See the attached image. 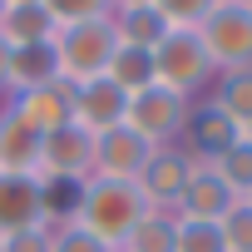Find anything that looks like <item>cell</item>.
<instances>
[{
	"mask_svg": "<svg viewBox=\"0 0 252 252\" xmlns=\"http://www.w3.org/2000/svg\"><path fill=\"white\" fill-rule=\"evenodd\" d=\"M149 213V203H144V193H139V183H124V178H84L79 183V198H74V218L69 222H79L84 232H94L99 242H109L114 252H119V242L134 232V222Z\"/></svg>",
	"mask_w": 252,
	"mask_h": 252,
	"instance_id": "1",
	"label": "cell"
},
{
	"mask_svg": "<svg viewBox=\"0 0 252 252\" xmlns=\"http://www.w3.org/2000/svg\"><path fill=\"white\" fill-rule=\"evenodd\" d=\"M213 79H218V69H213L198 30H168L158 40V50H154V84H163V89H173V94L198 104L213 89Z\"/></svg>",
	"mask_w": 252,
	"mask_h": 252,
	"instance_id": "2",
	"label": "cell"
},
{
	"mask_svg": "<svg viewBox=\"0 0 252 252\" xmlns=\"http://www.w3.org/2000/svg\"><path fill=\"white\" fill-rule=\"evenodd\" d=\"M50 45H55L60 79L64 84H89V79H104L109 74V60L119 50V35H114V20H84V25H64Z\"/></svg>",
	"mask_w": 252,
	"mask_h": 252,
	"instance_id": "3",
	"label": "cell"
},
{
	"mask_svg": "<svg viewBox=\"0 0 252 252\" xmlns=\"http://www.w3.org/2000/svg\"><path fill=\"white\" fill-rule=\"evenodd\" d=\"M198 40L213 60L218 74L227 69H252V15L242 0H218L213 15L198 25Z\"/></svg>",
	"mask_w": 252,
	"mask_h": 252,
	"instance_id": "4",
	"label": "cell"
},
{
	"mask_svg": "<svg viewBox=\"0 0 252 252\" xmlns=\"http://www.w3.org/2000/svg\"><path fill=\"white\" fill-rule=\"evenodd\" d=\"M188 114H193V99L163 89V84H149L139 94H129V114H124V124H129L134 134H144L154 149H173L188 129Z\"/></svg>",
	"mask_w": 252,
	"mask_h": 252,
	"instance_id": "5",
	"label": "cell"
},
{
	"mask_svg": "<svg viewBox=\"0 0 252 252\" xmlns=\"http://www.w3.org/2000/svg\"><path fill=\"white\" fill-rule=\"evenodd\" d=\"M35 178H45V183H74V188H79L84 178H94V139H89L84 129H74V124L45 134V139H40Z\"/></svg>",
	"mask_w": 252,
	"mask_h": 252,
	"instance_id": "6",
	"label": "cell"
},
{
	"mask_svg": "<svg viewBox=\"0 0 252 252\" xmlns=\"http://www.w3.org/2000/svg\"><path fill=\"white\" fill-rule=\"evenodd\" d=\"M193 158L173 144V149H154V158H149V168L134 178L139 183V193H144V203H149V213H178V203H183V188H188V178H193Z\"/></svg>",
	"mask_w": 252,
	"mask_h": 252,
	"instance_id": "7",
	"label": "cell"
},
{
	"mask_svg": "<svg viewBox=\"0 0 252 252\" xmlns=\"http://www.w3.org/2000/svg\"><path fill=\"white\" fill-rule=\"evenodd\" d=\"M242 139V129L222 114V109H213L208 99H198L193 104V114H188V129H183V139H178V149L198 163V168H213L232 144Z\"/></svg>",
	"mask_w": 252,
	"mask_h": 252,
	"instance_id": "8",
	"label": "cell"
},
{
	"mask_svg": "<svg viewBox=\"0 0 252 252\" xmlns=\"http://www.w3.org/2000/svg\"><path fill=\"white\" fill-rule=\"evenodd\" d=\"M25 227H50L45 183L35 173H0V237L25 232Z\"/></svg>",
	"mask_w": 252,
	"mask_h": 252,
	"instance_id": "9",
	"label": "cell"
},
{
	"mask_svg": "<svg viewBox=\"0 0 252 252\" xmlns=\"http://www.w3.org/2000/svg\"><path fill=\"white\" fill-rule=\"evenodd\" d=\"M5 104L30 124L40 139L55 134V129H64V124H74V84H64V79H50V84L25 89V94H10Z\"/></svg>",
	"mask_w": 252,
	"mask_h": 252,
	"instance_id": "10",
	"label": "cell"
},
{
	"mask_svg": "<svg viewBox=\"0 0 252 252\" xmlns=\"http://www.w3.org/2000/svg\"><path fill=\"white\" fill-rule=\"evenodd\" d=\"M154 158V144L144 134H134L129 124H119V129L99 134L94 139V173L99 178H124V183H134Z\"/></svg>",
	"mask_w": 252,
	"mask_h": 252,
	"instance_id": "11",
	"label": "cell"
},
{
	"mask_svg": "<svg viewBox=\"0 0 252 252\" xmlns=\"http://www.w3.org/2000/svg\"><path fill=\"white\" fill-rule=\"evenodd\" d=\"M129 114V94L114 89L109 79H89V84H74V129H84L89 139L109 134L124 124Z\"/></svg>",
	"mask_w": 252,
	"mask_h": 252,
	"instance_id": "12",
	"label": "cell"
},
{
	"mask_svg": "<svg viewBox=\"0 0 252 252\" xmlns=\"http://www.w3.org/2000/svg\"><path fill=\"white\" fill-rule=\"evenodd\" d=\"M237 208V193L218 178V168H193L188 188H183V203L173 218H203V222H222L227 213Z\"/></svg>",
	"mask_w": 252,
	"mask_h": 252,
	"instance_id": "13",
	"label": "cell"
},
{
	"mask_svg": "<svg viewBox=\"0 0 252 252\" xmlns=\"http://www.w3.org/2000/svg\"><path fill=\"white\" fill-rule=\"evenodd\" d=\"M35 163H40V134L10 104H0V173H35Z\"/></svg>",
	"mask_w": 252,
	"mask_h": 252,
	"instance_id": "14",
	"label": "cell"
},
{
	"mask_svg": "<svg viewBox=\"0 0 252 252\" xmlns=\"http://www.w3.org/2000/svg\"><path fill=\"white\" fill-rule=\"evenodd\" d=\"M60 35L55 15L45 10V0H30V5H5V15H0V40H5L10 50L20 45H50Z\"/></svg>",
	"mask_w": 252,
	"mask_h": 252,
	"instance_id": "15",
	"label": "cell"
},
{
	"mask_svg": "<svg viewBox=\"0 0 252 252\" xmlns=\"http://www.w3.org/2000/svg\"><path fill=\"white\" fill-rule=\"evenodd\" d=\"M114 35L119 45H134V50H158V40L168 35V20L154 10V0H134V5H114Z\"/></svg>",
	"mask_w": 252,
	"mask_h": 252,
	"instance_id": "16",
	"label": "cell"
},
{
	"mask_svg": "<svg viewBox=\"0 0 252 252\" xmlns=\"http://www.w3.org/2000/svg\"><path fill=\"white\" fill-rule=\"evenodd\" d=\"M203 99H208L213 109H222L237 129H247V124H252V69H227V74H218Z\"/></svg>",
	"mask_w": 252,
	"mask_h": 252,
	"instance_id": "17",
	"label": "cell"
},
{
	"mask_svg": "<svg viewBox=\"0 0 252 252\" xmlns=\"http://www.w3.org/2000/svg\"><path fill=\"white\" fill-rule=\"evenodd\" d=\"M50 79H60L55 45H20V50H10V94H25V89L50 84Z\"/></svg>",
	"mask_w": 252,
	"mask_h": 252,
	"instance_id": "18",
	"label": "cell"
},
{
	"mask_svg": "<svg viewBox=\"0 0 252 252\" xmlns=\"http://www.w3.org/2000/svg\"><path fill=\"white\" fill-rule=\"evenodd\" d=\"M119 252H178V218L173 213H144L134 232L119 242Z\"/></svg>",
	"mask_w": 252,
	"mask_h": 252,
	"instance_id": "19",
	"label": "cell"
},
{
	"mask_svg": "<svg viewBox=\"0 0 252 252\" xmlns=\"http://www.w3.org/2000/svg\"><path fill=\"white\" fill-rule=\"evenodd\" d=\"M114 89L124 94H139L154 84V50H134V45H119L114 60H109V74H104Z\"/></svg>",
	"mask_w": 252,
	"mask_h": 252,
	"instance_id": "20",
	"label": "cell"
},
{
	"mask_svg": "<svg viewBox=\"0 0 252 252\" xmlns=\"http://www.w3.org/2000/svg\"><path fill=\"white\" fill-rule=\"evenodd\" d=\"M213 168H218V178H222L237 198H247V193H252V144H247V139H237V144H232Z\"/></svg>",
	"mask_w": 252,
	"mask_h": 252,
	"instance_id": "21",
	"label": "cell"
},
{
	"mask_svg": "<svg viewBox=\"0 0 252 252\" xmlns=\"http://www.w3.org/2000/svg\"><path fill=\"white\" fill-rule=\"evenodd\" d=\"M178 252H227V242H222V222L178 218Z\"/></svg>",
	"mask_w": 252,
	"mask_h": 252,
	"instance_id": "22",
	"label": "cell"
},
{
	"mask_svg": "<svg viewBox=\"0 0 252 252\" xmlns=\"http://www.w3.org/2000/svg\"><path fill=\"white\" fill-rule=\"evenodd\" d=\"M45 10L55 15V25H84V20H109L114 0H45Z\"/></svg>",
	"mask_w": 252,
	"mask_h": 252,
	"instance_id": "23",
	"label": "cell"
},
{
	"mask_svg": "<svg viewBox=\"0 0 252 252\" xmlns=\"http://www.w3.org/2000/svg\"><path fill=\"white\" fill-rule=\"evenodd\" d=\"M218 0H154V10L168 20V30H198L213 15Z\"/></svg>",
	"mask_w": 252,
	"mask_h": 252,
	"instance_id": "24",
	"label": "cell"
},
{
	"mask_svg": "<svg viewBox=\"0 0 252 252\" xmlns=\"http://www.w3.org/2000/svg\"><path fill=\"white\" fill-rule=\"evenodd\" d=\"M50 252H114V247L99 242L94 232H84L79 222H60V227H50Z\"/></svg>",
	"mask_w": 252,
	"mask_h": 252,
	"instance_id": "25",
	"label": "cell"
},
{
	"mask_svg": "<svg viewBox=\"0 0 252 252\" xmlns=\"http://www.w3.org/2000/svg\"><path fill=\"white\" fill-rule=\"evenodd\" d=\"M222 242L227 252H252V208L237 198V208L222 218Z\"/></svg>",
	"mask_w": 252,
	"mask_h": 252,
	"instance_id": "26",
	"label": "cell"
},
{
	"mask_svg": "<svg viewBox=\"0 0 252 252\" xmlns=\"http://www.w3.org/2000/svg\"><path fill=\"white\" fill-rule=\"evenodd\" d=\"M0 252H50V227H25L0 237Z\"/></svg>",
	"mask_w": 252,
	"mask_h": 252,
	"instance_id": "27",
	"label": "cell"
},
{
	"mask_svg": "<svg viewBox=\"0 0 252 252\" xmlns=\"http://www.w3.org/2000/svg\"><path fill=\"white\" fill-rule=\"evenodd\" d=\"M10 99V45L0 40V104Z\"/></svg>",
	"mask_w": 252,
	"mask_h": 252,
	"instance_id": "28",
	"label": "cell"
},
{
	"mask_svg": "<svg viewBox=\"0 0 252 252\" xmlns=\"http://www.w3.org/2000/svg\"><path fill=\"white\" fill-rule=\"evenodd\" d=\"M242 139H247V144H252V124H247V129H242Z\"/></svg>",
	"mask_w": 252,
	"mask_h": 252,
	"instance_id": "29",
	"label": "cell"
},
{
	"mask_svg": "<svg viewBox=\"0 0 252 252\" xmlns=\"http://www.w3.org/2000/svg\"><path fill=\"white\" fill-rule=\"evenodd\" d=\"M5 5H30V0H5Z\"/></svg>",
	"mask_w": 252,
	"mask_h": 252,
	"instance_id": "30",
	"label": "cell"
},
{
	"mask_svg": "<svg viewBox=\"0 0 252 252\" xmlns=\"http://www.w3.org/2000/svg\"><path fill=\"white\" fill-rule=\"evenodd\" d=\"M114 5H134V0H114Z\"/></svg>",
	"mask_w": 252,
	"mask_h": 252,
	"instance_id": "31",
	"label": "cell"
},
{
	"mask_svg": "<svg viewBox=\"0 0 252 252\" xmlns=\"http://www.w3.org/2000/svg\"><path fill=\"white\" fill-rule=\"evenodd\" d=\"M242 5H247V15H252V0H242Z\"/></svg>",
	"mask_w": 252,
	"mask_h": 252,
	"instance_id": "32",
	"label": "cell"
},
{
	"mask_svg": "<svg viewBox=\"0 0 252 252\" xmlns=\"http://www.w3.org/2000/svg\"><path fill=\"white\" fill-rule=\"evenodd\" d=\"M242 203H247V208H252V193H247V198H242Z\"/></svg>",
	"mask_w": 252,
	"mask_h": 252,
	"instance_id": "33",
	"label": "cell"
},
{
	"mask_svg": "<svg viewBox=\"0 0 252 252\" xmlns=\"http://www.w3.org/2000/svg\"><path fill=\"white\" fill-rule=\"evenodd\" d=\"M0 15H5V0H0Z\"/></svg>",
	"mask_w": 252,
	"mask_h": 252,
	"instance_id": "34",
	"label": "cell"
}]
</instances>
